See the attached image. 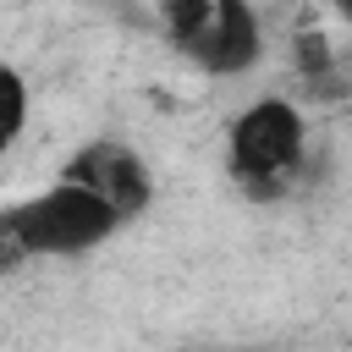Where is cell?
<instances>
[{
  "label": "cell",
  "mask_w": 352,
  "mask_h": 352,
  "mask_svg": "<svg viewBox=\"0 0 352 352\" xmlns=\"http://www.w3.org/2000/svg\"><path fill=\"white\" fill-rule=\"evenodd\" d=\"M126 220L88 187L55 176L44 192L22 198V204H6L0 214V248L6 258H72V253H94L104 248Z\"/></svg>",
  "instance_id": "1"
},
{
  "label": "cell",
  "mask_w": 352,
  "mask_h": 352,
  "mask_svg": "<svg viewBox=\"0 0 352 352\" xmlns=\"http://www.w3.org/2000/svg\"><path fill=\"white\" fill-rule=\"evenodd\" d=\"M302 154H308V116L286 94H264L242 104L226 126V170L253 198H275L286 176L302 165Z\"/></svg>",
  "instance_id": "2"
},
{
  "label": "cell",
  "mask_w": 352,
  "mask_h": 352,
  "mask_svg": "<svg viewBox=\"0 0 352 352\" xmlns=\"http://www.w3.org/2000/svg\"><path fill=\"white\" fill-rule=\"evenodd\" d=\"M60 176L77 182V187H88V192H99L121 220H138L154 204V170H148V160L132 143H116V138H88L60 165Z\"/></svg>",
  "instance_id": "3"
},
{
  "label": "cell",
  "mask_w": 352,
  "mask_h": 352,
  "mask_svg": "<svg viewBox=\"0 0 352 352\" xmlns=\"http://www.w3.org/2000/svg\"><path fill=\"white\" fill-rule=\"evenodd\" d=\"M187 55L209 72V77H242L258 66L264 55V28H258V6L253 0H214L209 28L187 44Z\"/></svg>",
  "instance_id": "4"
},
{
  "label": "cell",
  "mask_w": 352,
  "mask_h": 352,
  "mask_svg": "<svg viewBox=\"0 0 352 352\" xmlns=\"http://www.w3.org/2000/svg\"><path fill=\"white\" fill-rule=\"evenodd\" d=\"M292 66H297V77H302L308 88L330 82V77H336V50H330V38H324L319 28H302V33L292 38Z\"/></svg>",
  "instance_id": "5"
},
{
  "label": "cell",
  "mask_w": 352,
  "mask_h": 352,
  "mask_svg": "<svg viewBox=\"0 0 352 352\" xmlns=\"http://www.w3.org/2000/svg\"><path fill=\"white\" fill-rule=\"evenodd\" d=\"M209 16H214V0H160V22L182 50L209 28Z\"/></svg>",
  "instance_id": "6"
},
{
  "label": "cell",
  "mask_w": 352,
  "mask_h": 352,
  "mask_svg": "<svg viewBox=\"0 0 352 352\" xmlns=\"http://www.w3.org/2000/svg\"><path fill=\"white\" fill-rule=\"evenodd\" d=\"M0 94H6V132H0V143L11 148L28 132V77H22V66H6L0 72Z\"/></svg>",
  "instance_id": "7"
},
{
  "label": "cell",
  "mask_w": 352,
  "mask_h": 352,
  "mask_svg": "<svg viewBox=\"0 0 352 352\" xmlns=\"http://www.w3.org/2000/svg\"><path fill=\"white\" fill-rule=\"evenodd\" d=\"M319 6H330V11L341 16V22H352V0H319Z\"/></svg>",
  "instance_id": "8"
}]
</instances>
